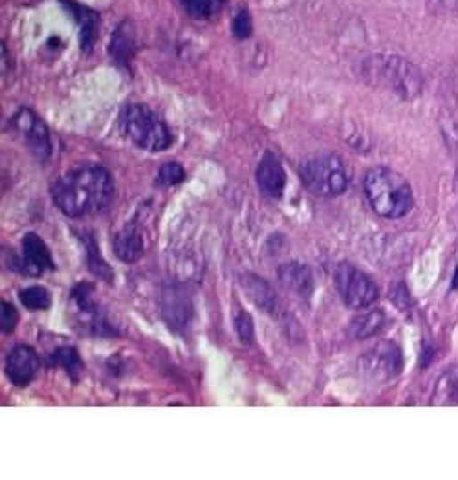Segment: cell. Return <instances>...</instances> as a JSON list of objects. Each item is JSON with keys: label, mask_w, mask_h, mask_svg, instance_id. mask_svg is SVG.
<instances>
[{"label": "cell", "mask_w": 458, "mask_h": 480, "mask_svg": "<svg viewBox=\"0 0 458 480\" xmlns=\"http://www.w3.org/2000/svg\"><path fill=\"white\" fill-rule=\"evenodd\" d=\"M55 206L70 218L102 213L114 199V180L102 166H81L50 187Z\"/></svg>", "instance_id": "1"}, {"label": "cell", "mask_w": 458, "mask_h": 480, "mask_svg": "<svg viewBox=\"0 0 458 480\" xmlns=\"http://www.w3.org/2000/svg\"><path fill=\"white\" fill-rule=\"evenodd\" d=\"M385 327V313L381 310H371L357 315L350 323V332L356 339H367L378 334Z\"/></svg>", "instance_id": "19"}, {"label": "cell", "mask_w": 458, "mask_h": 480, "mask_svg": "<svg viewBox=\"0 0 458 480\" xmlns=\"http://www.w3.org/2000/svg\"><path fill=\"white\" fill-rule=\"evenodd\" d=\"M20 303L28 310H46L52 305V296L45 286H28L19 292Z\"/></svg>", "instance_id": "22"}, {"label": "cell", "mask_w": 458, "mask_h": 480, "mask_svg": "<svg viewBox=\"0 0 458 480\" xmlns=\"http://www.w3.org/2000/svg\"><path fill=\"white\" fill-rule=\"evenodd\" d=\"M435 405H456L458 403V365H453L447 369L440 379L437 381L435 395H433Z\"/></svg>", "instance_id": "18"}, {"label": "cell", "mask_w": 458, "mask_h": 480, "mask_svg": "<svg viewBox=\"0 0 458 480\" xmlns=\"http://www.w3.org/2000/svg\"><path fill=\"white\" fill-rule=\"evenodd\" d=\"M255 178L258 187L263 189V193L270 195V197H281L282 191L286 187V173L282 164L277 159L275 154L266 152L260 159L257 171H255Z\"/></svg>", "instance_id": "12"}, {"label": "cell", "mask_w": 458, "mask_h": 480, "mask_svg": "<svg viewBox=\"0 0 458 480\" xmlns=\"http://www.w3.org/2000/svg\"><path fill=\"white\" fill-rule=\"evenodd\" d=\"M184 178H185V171L176 162L163 164L159 167V173H158V182L161 185H178V183L184 182Z\"/></svg>", "instance_id": "24"}, {"label": "cell", "mask_w": 458, "mask_h": 480, "mask_svg": "<svg viewBox=\"0 0 458 480\" xmlns=\"http://www.w3.org/2000/svg\"><path fill=\"white\" fill-rule=\"evenodd\" d=\"M143 251H145L143 237L133 224H128V226L119 230L118 235L114 237V253L121 263L133 264L140 261L143 257Z\"/></svg>", "instance_id": "15"}, {"label": "cell", "mask_w": 458, "mask_h": 480, "mask_svg": "<svg viewBox=\"0 0 458 480\" xmlns=\"http://www.w3.org/2000/svg\"><path fill=\"white\" fill-rule=\"evenodd\" d=\"M39 370L37 352L28 345H17L6 358V376L17 387H26Z\"/></svg>", "instance_id": "9"}, {"label": "cell", "mask_w": 458, "mask_h": 480, "mask_svg": "<svg viewBox=\"0 0 458 480\" xmlns=\"http://www.w3.org/2000/svg\"><path fill=\"white\" fill-rule=\"evenodd\" d=\"M239 282L242 286V292L246 294V297L258 308L266 313H275L279 308V297L275 294L274 288L263 279L257 277L249 272L242 273L239 277Z\"/></svg>", "instance_id": "11"}, {"label": "cell", "mask_w": 458, "mask_h": 480, "mask_svg": "<svg viewBox=\"0 0 458 480\" xmlns=\"http://www.w3.org/2000/svg\"><path fill=\"white\" fill-rule=\"evenodd\" d=\"M365 195L376 215L383 218H402L413 207V189L409 182L388 167H374L364 180Z\"/></svg>", "instance_id": "3"}, {"label": "cell", "mask_w": 458, "mask_h": 480, "mask_svg": "<svg viewBox=\"0 0 458 480\" xmlns=\"http://www.w3.org/2000/svg\"><path fill=\"white\" fill-rule=\"evenodd\" d=\"M50 363L61 367L62 370H67V374L72 379H79L83 372V360L78 354V350L72 346H61L57 348L53 354L50 356Z\"/></svg>", "instance_id": "20"}, {"label": "cell", "mask_w": 458, "mask_h": 480, "mask_svg": "<svg viewBox=\"0 0 458 480\" xmlns=\"http://www.w3.org/2000/svg\"><path fill=\"white\" fill-rule=\"evenodd\" d=\"M161 312H163V317H166V321L173 329H182L185 327L191 315L189 299L185 297L182 290H178L176 286L166 288L161 297Z\"/></svg>", "instance_id": "14"}, {"label": "cell", "mask_w": 458, "mask_h": 480, "mask_svg": "<svg viewBox=\"0 0 458 480\" xmlns=\"http://www.w3.org/2000/svg\"><path fill=\"white\" fill-rule=\"evenodd\" d=\"M281 284L288 292L296 294L298 297L308 299L314 292V275L307 264L301 263H286L277 272Z\"/></svg>", "instance_id": "13"}, {"label": "cell", "mask_w": 458, "mask_h": 480, "mask_svg": "<svg viewBox=\"0 0 458 480\" xmlns=\"http://www.w3.org/2000/svg\"><path fill=\"white\" fill-rule=\"evenodd\" d=\"M53 268L55 264L52 253L45 240L36 233H28L22 240V259L19 264V272H24L28 275H41L43 272Z\"/></svg>", "instance_id": "10"}, {"label": "cell", "mask_w": 458, "mask_h": 480, "mask_svg": "<svg viewBox=\"0 0 458 480\" xmlns=\"http://www.w3.org/2000/svg\"><path fill=\"white\" fill-rule=\"evenodd\" d=\"M235 330H237V336L242 343L249 345L255 338V327H253V319L248 312H239L237 317H235Z\"/></svg>", "instance_id": "25"}, {"label": "cell", "mask_w": 458, "mask_h": 480, "mask_svg": "<svg viewBox=\"0 0 458 480\" xmlns=\"http://www.w3.org/2000/svg\"><path fill=\"white\" fill-rule=\"evenodd\" d=\"M225 3L227 0H180V4L185 10V13L192 19H200V20L218 15Z\"/></svg>", "instance_id": "21"}, {"label": "cell", "mask_w": 458, "mask_h": 480, "mask_svg": "<svg viewBox=\"0 0 458 480\" xmlns=\"http://www.w3.org/2000/svg\"><path fill=\"white\" fill-rule=\"evenodd\" d=\"M359 370L372 383L397 379L404 370V354L395 341H380L359 358Z\"/></svg>", "instance_id": "7"}, {"label": "cell", "mask_w": 458, "mask_h": 480, "mask_svg": "<svg viewBox=\"0 0 458 480\" xmlns=\"http://www.w3.org/2000/svg\"><path fill=\"white\" fill-rule=\"evenodd\" d=\"M458 286V268H456V275H454V281H453V288Z\"/></svg>", "instance_id": "29"}, {"label": "cell", "mask_w": 458, "mask_h": 480, "mask_svg": "<svg viewBox=\"0 0 458 480\" xmlns=\"http://www.w3.org/2000/svg\"><path fill=\"white\" fill-rule=\"evenodd\" d=\"M109 53L112 59L121 67H127L130 59L136 53V31L133 22L123 20L112 36V41L109 45Z\"/></svg>", "instance_id": "16"}, {"label": "cell", "mask_w": 458, "mask_h": 480, "mask_svg": "<svg viewBox=\"0 0 458 480\" xmlns=\"http://www.w3.org/2000/svg\"><path fill=\"white\" fill-rule=\"evenodd\" d=\"M364 77L383 90H388L400 100H414L421 94L423 77L411 61L398 55L378 53L364 62Z\"/></svg>", "instance_id": "2"}, {"label": "cell", "mask_w": 458, "mask_h": 480, "mask_svg": "<svg viewBox=\"0 0 458 480\" xmlns=\"http://www.w3.org/2000/svg\"><path fill=\"white\" fill-rule=\"evenodd\" d=\"M95 244L97 242L90 235H85V246H86V251H88V266L97 277H102L103 281H110L112 279V268L102 259L100 248H97Z\"/></svg>", "instance_id": "23"}, {"label": "cell", "mask_w": 458, "mask_h": 480, "mask_svg": "<svg viewBox=\"0 0 458 480\" xmlns=\"http://www.w3.org/2000/svg\"><path fill=\"white\" fill-rule=\"evenodd\" d=\"M301 178L319 197H339L348 189L350 171L338 154L314 156L301 166Z\"/></svg>", "instance_id": "5"}, {"label": "cell", "mask_w": 458, "mask_h": 480, "mask_svg": "<svg viewBox=\"0 0 458 480\" xmlns=\"http://www.w3.org/2000/svg\"><path fill=\"white\" fill-rule=\"evenodd\" d=\"M121 126L130 142L149 152H161L173 145L169 126L145 105L123 109Z\"/></svg>", "instance_id": "4"}, {"label": "cell", "mask_w": 458, "mask_h": 480, "mask_svg": "<svg viewBox=\"0 0 458 480\" xmlns=\"http://www.w3.org/2000/svg\"><path fill=\"white\" fill-rule=\"evenodd\" d=\"M431 4L435 6V10L444 13L458 12V0H431Z\"/></svg>", "instance_id": "28"}, {"label": "cell", "mask_w": 458, "mask_h": 480, "mask_svg": "<svg viewBox=\"0 0 458 480\" xmlns=\"http://www.w3.org/2000/svg\"><path fill=\"white\" fill-rule=\"evenodd\" d=\"M13 126L15 131L24 138L29 151L37 158L46 159L52 154V140L46 125L28 109H20L13 116Z\"/></svg>", "instance_id": "8"}, {"label": "cell", "mask_w": 458, "mask_h": 480, "mask_svg": "<svg viewBox=\"0 0 458 480\" xmlns=\"http://www.w3.org/2000/svg\"><path fill=\"white\" fill-rule=\"evenodd\" d=\"M17 321H19V315L13 305H10L8 301L0 303V329H3V334H12Z\"/></svg>", "instance_id": "26"}, {"label": "cell", "mask_w": 458, "mask_h": 480, "mask_svg": "<svg viewBox=\"0 0 458 480\" xmlns=\"http://www.w3.org/2000/svg\"><path fill=\"white\" fill-rule=\"evenodd\" d=\"M62 6L69 10V13L76 19L78 26L81 28V48L85 52H90L95 37H97V24H100V17L97 13L74 0H62Z\"/></svg>", "instance_id": "17"}, {"label": "cell", "mask_w": 458, "mask_h": 480, "mask_svg": "<svg viewBox=\"0 0 458 480\" xmlns=\"http://www.w3.org/2000/svg\"><path fill=\"white\" fill-rule=\"evenodd\" d=\"M233 34L239 39L249 37V34H251V19H249V15H248L246 10L239 12L237 17L233 19Z\"/></svg>", "instance_id": "27"}, {"label": "cell", "mask_w": 458, "mask_h": 480, "mask_svg": "<svg viewBox=\"0 0 458 480\" xmlns=\"http://www.w3.org/2000/svg\"><path fill=\"white\" fill-rule=\"evenodd\" d=\"M336 286L343 303L354 310H365L380 297L376 282L365 272L357 270L348 263H341L338 266Z\"/></svg>", "instance_id": "6"}]
</instances>
